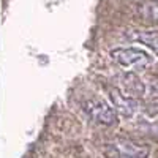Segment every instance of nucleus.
I'll list each match as a JSON object with an SVG mask.
<instances>
[{"mask_svg": "<svg viewBox=\"0 0 158 158\" xmlns=\"http://www.w3.org/2000/svg\"><path fill=\"white\" fill-rule=\"evenodd\" d=\"M111 57L123 68L135 70H144L153 62V57H150L146 51L136 48H115L111 51Z\"/></svg>", "mask_w": 158, "mask_h": 158, "instance_id": "nucleus-1", "label": "nucleus"}, {"mask_svg": "<svg viewBox=\"0 0 158 158\" xmlns=\"http://www.w3.org/2000/svg\"><path fill=\"white\" fill-rule=\"evenodd\" d=\"M85 109L87 112L95 118V120H98L100 123L103 125H115L117 123V114L115 111L109 106V104L106 101L103 100H90L85 103Z\"/></svg>", "mask_w": 158, "mask_h": 158, "instance_id": "nucleus-2", "label": "nucleus"}, {"mask_svg": "<svg viewBox=\"0 0 158 158\" xmlns=\"http://www.w3.org/2000/svg\"><path fill=\"white\" fill-rule=\"evenodd\" d=\"M118 150L122 155H127L130 158H149L150 155V149L144 144L135 142L131 139H122L118 142Z\"/></svg>", "mask_w": 158, "mask_h": 158, "instance_id": "nucleus-3", "label": "nucleus"}, {"mask_svg": "<svg viewBox=\"0 0 158 158\" xmlns=\"http://www.w3.org/2000/svg\"><path fill=\"white\" fill-rule=\"evenodd\" d=\"M111 98H112V101H114V108H117L125 117H131V115H133V112L136 111L138 103H136L133 98H130V97L120 94L117 89H114V90L111 92Z\"/></svg>", "mask_w": 158, "mask_h": 158, "instance_id": "nucleus-4", "label": "nucleus"}, {"mask_svg": "<svg viewBox=\"0 0 158 158\" xmlns=\"http://www.w3.org/2000/svg\"><path fill=\"white\" fill-rule=\"evenodd\" d=\"M123 87H125V94L128 97H142L144 95V84L133 73H128L127 76H123Z\"/></svg>", "mask_w": 158, "mask_h": 158, "instance_id": "nucleus-5", "label": "nucleus"}, {"mask_svg": "<svg viewBox=\"0 0 158 158\" xmlns=\"http://www.w3.org/2000/svg\"><path fill=\"white\" fill-rule=\"evenodd\" d=\"M135 38L138 40L139 43L150 48L158 56V32H138L135 35Z\"/></svg>", "mask_w": 158, "mask_h": 158, "instance_id": "nucleus-6", "label": "nucleus"}, {"mask_svg": "<svg viewBox=\"0 0 158 158\" xmlns=\"http://www.w3.org/2000/svg\"><path fill=\"white\" fill-rule=\"evenodd\" d=\"M141 15L150 21H158V2H150V3L142 5Z\"/></svg>", "mask_w": 158, "mask_h": 158, "instance_id": "nucleus-7", "label": "nucleus"}]
</instances>
